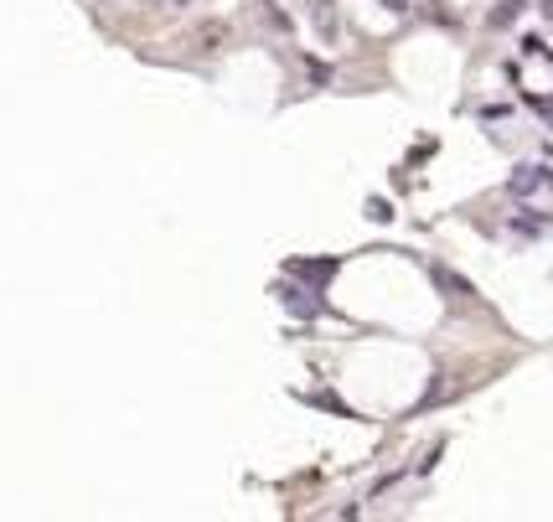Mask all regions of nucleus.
Listing matches in <instances>:
<instances>
[{
	"mask_svg": "<svg viewBox=\"0 0 553 522\" xmlns=\"http://www.w3.org/2000/svg\"><path fill=\"white\" fill-rule=\"evenodd\" d=\"M280 300L290 305L295 316H316V311H321V300H311V290H300V285H285V290H280Z\"/></svg>",
	"mask_w": 553,
	"mask_h": 522,
	"instance_id": "2",
	"label": "nucleus"
},
{
	"mask_svg": "<svg viewBox=\"0 0 553 522\" xmlns=\"http://www.w3.org/2000/svg\"><path fill=\"white\" fill-rule=\"evenodd\" d=\"M383 6H388V11H398V16H404V11H409V0H383Z\"/></svg>",
	"mask_w": 553,
	"mask_h": 522,
	"instance_id": "7",
	"label": "nucleus"
},
{
	"mask_svg": "<svg viewBox=\"0 0 553 522\" xmlns=\"http://www.w3.org/2000/svg\"><path fill=\"white\" fill-rule=\"evenodd\" d=\"M538 16H543V21L553 26V0H538Z\"/></svg>",
	"mask_w": 553,
	"mask_h": 522,
	"instance_id": "6",
	"label": "nucleus"
},
{
	"mask_svg": "<svg viewBox=\"0 0 553 522\" xmlns=\"http://www.w3.org/2000/svg\"><path fill=\"white\" fill-rule=\"evenodd\" d=\"M517 16H522V0H502V6L486 16V26H491V32H497V26H512Z\"/></svg>",
	"mask_w": 553,
	"mask_h": 522,
	"instance_id": "5",
	"label": "nucleus"
},
{
	"mask_svg": "<svg viewBox=\"0 0 553 522\" xmlns=\"http://www.w3.org/2000/svg\"><path fill=\"white\" fill-rule=\"evenodd\" d=\"M507 192L522 197V202H538V197H553V166H517Z\"/></svg>",
	"mask_w": 553,
	"mask_h": 522,
	"instance_id": "1",
	"label": "nucleus"
},
{
	"mask_svg": "<svg viewBox=\"0 0 553 522\" xmlns=\"http://www.w3.org/2000/svg\"><path fill=\"white\" fill-rule=\"evenodd\" d=\"M311 16H316V32L331 42L336 37V6H331V0H311Z\"/></svg>",
	"mask_w": 553,
	"mask_h": 522,
	"instance_id": "4",
	"label": "nucleus"
},
{
	"mask_svg": "<svg viewBox=\"0 0 553 522\" xmlns=\"http://www.w3.org/2000/svg\"><path fill=\"white\" fill-rule=\"evenodd\" d=\"M285 274H295V280H316V285H326L331 274H336V264H331V259H326V264H305V259H295Z\"/></svg>",
	"mask_w": 553,
	"mask_h": 522,
	"instance_id": "3",
	"label": "nucleus"
},
{
	"mask_svg": "<svg viewBox=\"0 0 553 522\" xmlns=\"http://www.w3.org/2000/svg\"><path fill=\"white\" fill-rule=\"evenodd\" d=\"M161 6H187V0H161Z\"/></svg>",
	"mask_w": 553,
	"mask_h": 522,
	"instance_id": "8",
	"label": "nucleus"
}]
</instances>
